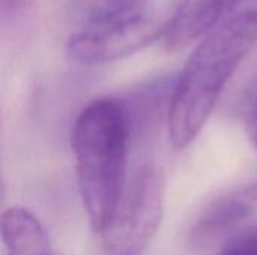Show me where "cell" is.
Segmentation results:
<instances>
[{
  "mask_svg": "<svg viewBox=\"0 0 257 255\" xmlns=\"http://www.w3.org/2000/svg\"><path fill=\"white\" fill-rule=\"evenodd\" d=\"M257 42V11L245 9L208 33L175 83L169 135L175 149L190 146L211 117L229 80Z\"/></svg>",
  "mask_w": 257,
  "mask_h": 255,
  "instance_id": "cell-1",
  "label": "cell"
},
{
  "mask_svg": "<svg viewBox=\"0 0 257 255\" xmlns=\"http://www.w3.org/2000/svg\"><path fill=\"white\" fill-rule=\"evenodd\" d=\"M128 108L111 98L95 99L72 128L75 174L83 207L98 234L113 218L126 189Z\"/></svg>",
  "mask_w": 257,
  "mask_h": 255,
  "instance_id": "cell-2",
  "label": "cell"
},
{
  "mask_svg": "<svg viewBox=\"0 0 257 255\" xmlns=\"http://www.w3.org/2000/svg\"><path fill=\"white\" fill-rule=\"evenodd\" d=\"M187 0H134L108 23L74 32L66 42L68 56L93 66L128 57L167 36Z\"/></svg>",
  "mask_w": 257,
  "mask_h": 255,
  "instance_id": "cell-3",
  "label": "cell"
},
{
  "mask_svg": "<svg viewBox=\"0 0 257 255\" xmlns=\"http://www.w3.org/2000/svg\"><path fill=\"white\" fill-rule=\"evenodd\" d=\"M163 179L149 165L128 180L123 197L99 233L101 255H140L163 219Z\"/></svg>",
  "mask_w": 257,
  "mask_h": 255,
  "instance_id": "cell-4",
  "label": "cell"
},
{
  "mask_svg": "<svg viewBox=\"0 0 257 255\" xmlns=\"http://www.w3.org/2000/svg\"><path fill=\"white\" fill-rule=\"evenodd\" d=\"M257 210V183L232 189L211 201L191 228L194 245H208L236 230Z\"/></svg>",
  "mask_w": 257,
  "mask_h": 255,
  "instance_id": "cell-5",
  "label": "cell"
},
{
  "mask_svg": "<svg viewBox=\"0 0 257 255\" xmlns=\"http://www.w3.org/2000/svg\"><path fill=\"white\" fill-rule=\"evenodd\" d=\"M244 0H187L181 15L166 36V48L179 51L203 39L214 29L230 20Z\"/></svg>",
  "mask_w": 257,
  "mask_h": 255,
  "instance_id": "cell-6",
  "label": "cell"
},
{
  "mask_svg": "<svg viewBox=\"0 0 257 255\" xmlns=\"http://www.w3.org/2000/svg\"><path fill=\"white\" fill-rule=\"evenodd\" d=\"M6 255H56L39 219L27 209L12 206L2 215Z\"/></svg>",
  "mask_w": 257,
  "mask_h": 255,
  "instance_id": "cell-7",
  "label": "cell"
},
{
  "mask_svg": "<svg viewBox=\"0 0 257 255\" xmlns=\"http://www.w3.org/2000/svg\"><path fill=\"white\" fill-rule=\"evenodd\" d=\"M134 0H69L68 15L77 30L102 26L117 17Z\"/></svg>",
  "mask_w": 257,
  "mask_h": 255,
  "instance_id": "cell-8",
  "label": "cell"
},
{
  "mask_svg": "<svg viewBox=\"0 0 257 255\" xmlns=\"http://www.w3.org/2000/svg\"><path fill=\"white\" fill-rule=\"evenodd\" d=\"M218 255H257V225L239 231L223 246Z\"/></svg>",
  "mask_w": 257,
  "mask_h": 255,
  "instance_id": "cell-9",
  "label": "cell"
},
{
  "mask_svg": "<svg viewBox=\"0 0 257 255\" xmlns=\"http://www.w3.org/2000/svg\"><path fill=\"white\" fill-rule=\"evenodd\" d=\"M257 101V60L253 63L251 69L247 72L245 78L241 83L236 102L242 111H245L251 104Z\"/></svg>",
  "mask_w": 257,
  "mask_h": 255,
  "instance_id": "cell-10",
  "label": "cell"
},
{
  "mask_svg": "<svg viewBox=\"0 0 257 255\" xmlns=\"http://www.w3.org/2000/svg\"><path fill=\"white\" fill-rule=\"evenodd\" d=\"M244 114L247 119V132H248L250 141L257 152V101L244 111Z\"/></svg>",
  "mask_w": 257,
  "mask_h": 255,
  "instance_id": "cell-11",
  "label": "cell"
},
{
  "mask_svg": "<svg viewBox=\"0 0 257 255\" xmlns=\"http://www.w3.org/2000/svg\"><path fill=\"white\" fill-rule=\"evenodd\" d=\"M30 3H32V0H0L2 15L3 17L17 15L21 11H24Z\"/></svg>",
  "mask_w": 257,
  "mask_h": 255,
  "instance_id": "cell-12",
  "label": "cell"
},
{
  "mask_svg": "<svg viewBox=\"0 0 257 255\" xmlns=\"http://www.w3.org/2000/svg\"><path fill=\"white\" fill-rule=\"evenodd\" d=\"M56 255H60V254H56Z\"/></svg>",
  "mask_w": 257,
  "mask_h": 255,
  "instance_id": "cell-13",
  "label": "cell"
}]
</instances>
